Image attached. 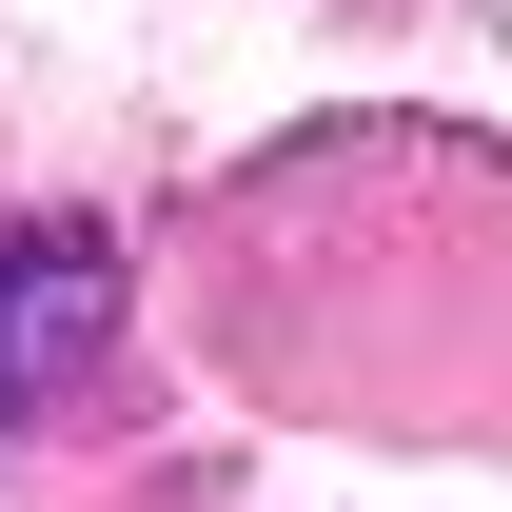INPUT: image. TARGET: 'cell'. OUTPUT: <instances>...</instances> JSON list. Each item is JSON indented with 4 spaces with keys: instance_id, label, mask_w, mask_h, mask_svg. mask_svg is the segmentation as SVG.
Listing matches in <instances>:
<instances>
[{
    "instance_id": "6da1fadb",
    "label": "cell",
    "mask_w": 512,
    "mask_h": 512,
    "mask_svg": "<svg viewBox=\"0 0 512 512\" xmlns=\"http://www.w3.org/2000/svg\"><path fill=\"white\" fill-rule=\"evenodd\" d=\"M99 335V237H0V394L20 355H79Z\"/></svg>"
}]
</instances>
